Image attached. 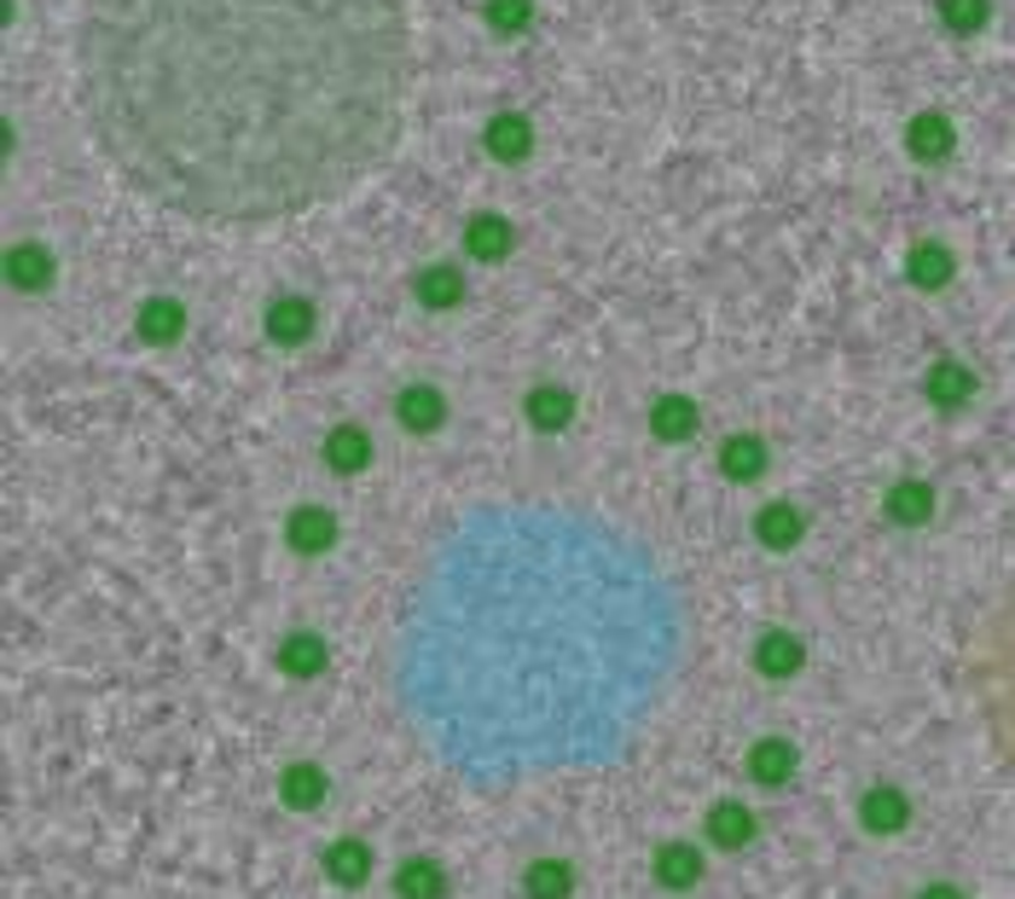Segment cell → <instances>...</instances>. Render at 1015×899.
Returning <instances> with one entry per match:
<instances>
[{
    "mask_svg": "<svg viewBox=\"0 0 1015 899\" xmlns=\"http://www.w3.org/2000/svg\"><path fill=\"white\" fill-rule=\"evenodd\" d=\"M406 0H81L76 105L111 175L203 227L349 198L406 122Z\"/></svg>",
    "mask_w": 1015,
    "mask_h": 899,
    "instance_id": "6da1fadb",
    "label": "cell"
},
{
    "mask_svg": "<svg viewBox=\"0 0 1015 899\" xmlns=\"http://www.w3.org/2000/svg\"><path fill=\"white\" fill-rule=\"evenodd\" d=\"M974 703H981L992 754L1015 784V575L1004 581V592L981 616V632H974Z\"/></svg>",
    "mask_w": 1015,
    "mask_h": 899,
    "instance_id": "7a4b0ae2",
    "label": "cell"
},
{
    "mask_svg": "<svg viewBox=\"0 0 1015 899\" xmlns=\"http://www.w3.org/2000/svg\"><path fill=\"white\" fill-rule=\"evenodd\" d=\"M284 546L302 551V558H314V551H331L337 546V517L325 505H296L291 517H284Z\"/></svg>",
    "mask_w": 1015,
    "mask_h": 899,
    "instance_id": "3957f363",
    "label": "cell"
},
{
    "mask_svg": "<svg viewBox=\"0 0 1015 899\" xmlns=\"http://www.w3.org/2000/svg\"><path fill=\"white\" fill-rule=\"evenodd\" d=\"M801 535H807V517L789 499H771V505H760L755 510V540L760 546H771V551H789V546H801Z\"/></svg>",
    "mask_w": 1015,
    "mask_h": 899,
    "instance_id": "277c9868",
    "label": "cell"
},
{
    "mask_svg": "<svg viewBox=\"0 0 1015 899\" xmlns=\"http://www.w3.org/2000/svg\"><path fill=\"white\" fill-rule=\"evenodd\" d=\"M796 743L789 738H760L755 749H748V778L755 784H766V789H778V784H789L796 778Z\"/></svg>",
    "mask_w": 1015,
    "mask_h": 899,
    "instance_id": "5b68a950",
    "label": "cell"
},
{
    "mask_svg": "<svg viewBox=\"0 0 1015 899\" xmlns=\"http://www.w3.org/2000/svg\"><path fill=\"white\" fill-rule=\"evenodd\" d=\"M325 876H331L337 888H365V876H372V847H365L360 835H337V842L325 847Z\"/></svg>",
    "mask_w": 1015,
    "mask_h": 899,
    "instance_id": "8992f818",
    "label": "cell"
},
{
    "mask_svg": "<svg viewBox=\"0 0 1015 899\" xmlns=\"http://www.w3.org/2000/svg\"><path fill=\"white\" fill-rule=\"evenodd\" d=\"M859 819H865V830H877V835H893V830H905V819H911V801L893 784H870L865 795H859Z\"/></svg>",
    "mask_w": 1015,
    "mask_h": 899,
    "instance_id": "52a82bcc",
    "label": "cell"
},
{
    "mask_svg": "<svg viewBox=\"0 0 1015 899\" xmlns=\"http://www.w3.org/2000/svg\"><path fill=\"white\" fill-rule=\"evenodd\" d=\"M708 842L725 847V853H737L755 842V812H748L743 801H714L708 807Z\"/></svg>",
    "mask_w": 1015,
    "mask_h": 899,
    "instance_id": "ba28073f",
    "label": "cell"
},
{
    "mask_svg": "<svg viewBox=\"0 0 1015 899\" xmlns=\"http://www.w3.org/2000/svg\"><path fill=\"white\" fill-rule=\"evenodd\" d=\"M325 662H331V650H325L319 632H284L279 673H291V679H314V673H325Z\"/></svg>",
    "mask_w": 1015,
    "mask_h": 899,
    "instance_id": "9c48e42d",
    "label": "cell"
},
{
    "mask_svg": "<svg viewBox=\"0 0 1015 899\" xmlns=\"http://www.w3.org/2000/svg\"><path fill=\"white\" fill-rule=\"evenodd\" d=\"M807 662V644L796 639V632H766V639L755 644V667L766 673V679H796Z\"/></svg>",
    "mask_w": 1015,
    "mask_h": 899,
    "instance_id": "30bf717a",
    "label": "cell"
},
{
    "mask_svg": "<svg viewBox=\"0 0 1015 899\" xmlns=\"http://www.w3.org/2000/svg\"><path fill=\"white\" fill-rule=\"evenodd\" d=\"M395 413H401V424H406V430L430 436V430H441V418H447V401H441V390H436V383H413V390H401Z\"/></svg>",
    "mask_w": 1015,
    "mask_h": 899,
    "instance_id": "8fae6325",
    "label": "cell"
},
{
    "mask_svg": "<svg viewBox=\"0 0 1015 899\" xmlns=\"http://www.w3.org/2000/svg\"><path fill=\"white\" fill-rule=\"evenodd\" d=\"M268 337H273V342H284V349L308 342V337H314V302H302V296H279L273 308H268Z\"/></svg>",
    "mask_w": 1015,
    "mask_h": 899,
    "instance_id": "7c38bea8",
    "label": "cell"
},
{
    "mask_svg": "<svg viewBox=\"0 0 1015 899\" xmlns=\"http://www.w3.org/2000/svg\"><path fill=\"white\" fill-rule=\"evenodd\" d=\"M325 464H331L337 476H354V470L372 464V441H365L360 424H337V430L325 436Z\"/></svg>",
    "mask_w": 1015,
    "mask_h": 899,
    "instance_id": "4fadbf2b",
    "label": "cell"
},
{
    "mask_svg": "<svg viewBox=\"0 0 1015 899\" xmlns=\"http://www.w3.org/2000/svg\"><path fill=\"white\" fill-rule=\"evenodd\" d=\"M325 772L314 766V761H296V766H284V778H279V795H284V807L291 812H314L319 801H325Z\"/></svg>",
    "mask_w": 1015,
    "mask_h": 899,
    "instance_id": "5bb4252c",
    "label": "cell"
},
{
    "mask_svg": "<svg viewBox=\"0 0 1015 899\" xmlns=\"http://www.w3.org/2000/svg\"><path fill=\"white\" fill-rule=\"evenodd\" d=\"M656 883L662 888H697L702 883V853L690 842H662L656 847Z\"/></svg>",
    "mask_w": 1015,
    "mask_h": 899,
    "instance_id": "9a60e30c",
    "label": "cell"
},
{
    "mask_svg": "<svg viewBox=\"0 0 1015 899\" xmlns=\"http://www.w3.org/2000/svg\"><path fill=\"white\" fill-rule=\"evenodd\" d=\"M650 430H656V441H690L697 436V406L685 395H662L650 406Z\"/></svg>",
    "mask_w": 1015,
    "mask_h": 899,
    "instance_id": "2e32d148",
    "label": "cell"
},
{
    "mask_svg": "<svg viewBox=\"0 0 1015 899\" xmlns=\"http://www.w3.org/2000/svg\"><path fill=\"white\" fill-rule=\"evenodd\" d=\"M888 517L900 528H917L934 517V487L928 482H893L888 487Z\"/></svg>",
    "mask_w": 1015,
    "mask_h": 899,
    "instance_id": "e0dca14e",
    "label": "cell"
},
{
    "mask_svg": "<svg viewBox=\"0 0 1015 899\" xmlns=\"http://www.w3.org/2000/svg\"><path fill=\"white\" fill-rule=\"evenodd\" d=\"M720 470H725L731 482H755L760 470H766V441L760 436H731L720 447Z\"/></svg>",
    "mask_w": 1015,
    "mask_h": 899,
    "instance_id": "ac0fdd59",
    "label": "cell"
},
{
    "mask_svg": "<svg viewBox=\"0 0 1015 899\" xmlns=\"http://www.w3.org/2000/svg\"><path fill=\"white\" fill-rule=\"evenodd\" d=\"M395 894L401 899H447V870L436 859H406L395 876Z\"/></svg>",
    "mask_w": 1015,
    "mask_h": 899,
    "instance_id": "d6986e66",
    "label": "cell"
},
{
    "mask_svg": "<svg viewBox=\"0 0 1015 899\" xmlns=\"http://www.w3.org/2000/svg\"><path fill=\"white\" fill-rule=\"evenodd\" d=\"M464 250H471L476 261H499L505 250H511V221H499V215H476L471 227H464Z\"/></svg>",
    "mask_w": 1015,
    "mask_h": 899,
    "instance_id": "ffe728a7",
    "label": "cell"
},
{
    "mask_svg": "<svg viewBox=\"0 0 1015 899\" xmlns=\"http://www.w3.org/2000/svg\"><path fill=\"white\" fill-rule=\"evenodd\" d=\"M923 390H928V401H934V406H963V401L974 395V378L963 372L958 360H940V366L928 372Z\"/></svg>",
    "mask_w": 1015,
    "mask_h": 899,
    "instance_id": "44dd1931",
    "label": "cell"
},
{
    "mask_svg": "<svg viewBox=\"0 0 1015 899\" xmlns=\"http://www.w3.org/2000/svg\"><path fill=\"white\" fill-rule=\"evenodd\" d=\"M180 325H187V308L169 302V296H151L146 308H139V337H146V342H174Z\"/></svg>",
    "mask_w": 1015,
    "mask_h": 899,
    "instance_id": "7402d4cb",
    "label": "cell"
},
{
    "mask_svg": "<svg viewBox=\"0 0 1015 899\" xmlns=\"http://www.w3.org/2000/svg\"><path fill=\"white\" fill-rule=\"evenodd\" d=\"M528 146H534V128H528L522 116H494V122H487V151H494V157L517 162V157H528Z\"/></svg>",
    "mask_w": 1015,
    "mask_h": 899,
    "instance_id": "603a6c76",
    "label": "cell"
},
{
    "mask_svg": "<svg viewBox=\"0 0 1015 899\" xmlns=\"http://www.w3.org/2000/svg\"><path fill=\"white\" fill-rule=\"evenodd\" d=\"M568 418H575V395L568 390H534L528 395V424H534V430H568Z\"/></svg>",
    "mask_w": 1015,
    "mask_h": 899,
    "instance_id": "cb8c5ba5",
    "label": "cell"
},
{
    "mask_svg": "<svg viewBox=\"0 0 1015 899\" xmlns=\"http://www.w3.org/2000/svg\"><path fill=\"white\" fill-rule=\"evenodd\" d=\"M464 296V279L459 268H447V261H436V268L418 273V302L424 308H453V302Z\"/></svg>",
    "mask_w": 1015,
    "mask_h": 899,
    "instance_id": "d4e9b609",
    "label": "cell"
},
{
    "mask_svg": "<svg viewBox=\"0 0 1015 899\" xmlns=\"http://www.w3.org/2000/svg\"><path fill=\"white\" fill-rule=\"evenodd\" d=\"M7 268H12V284H18V291H41V284L53 279V256L41 250V244H18V250L7 256Z\"/></svg>",
    "mask_w": 1015,
    "mask_h": 899,
    "instance_id": "484cf974",
    "label": "cell"
},
{
    "mask_svg": "<svg viewBox=\"0 0 1015 899\" xmlns=\"http://www.w3.org/2000/svg\"><path fill=\"white\" fill-rule=\"evenodd\" d=\"M568 894H575V870H568L563 859L528 865V899H568Z\"/></svg>",
    "mask_w": 1015,
    "mask_h": 899,
    "instance_id": "4316f807",
    "label": "cell"
},
{
    "mask_svg": "<svg viewBox=\"0 0 1015 899\" xmlns=\"http://www.w3.org/2000/svg\"><path fill=\"white\" fill-rule=\"evenodd\" d=\"M911 151H917V157H946L951 151V122L946 116H917V122H911Z\"/></svg>",
    "mask_w": 1015,
    "mask_h": 899,
    "instance_id": "83f0119b",
    "label": "cell"
},
{
    "mask_svg": "<svg viewBox=\"0 0 1015 899\" xmlns=\"http://www.w3.org/2000/svg\"><path fill=\"white\" fill-rule=\"evenodd\" d=\"M911 279L928 284V291H934V284H946L951 279V256L940 250V244H923V250L911 256Z\"/></svg>",
    "mask_w": 1015,
    "mask_h": 899,
    "instance_id": "f1b7e54d",
    "label": "cell"
},
{
    "mask_svg": "<svg viewBox=\"0 0 1015 899\" xmlns=\"http://www.w3.org/2000/svg\"><path fill=\"white\" fill-rule=\"evenodd\" d=\"M528 18H534V7H528V0H487V24H494L499 35H517Z\"/></svg>",
    "mask_w": 1015,
    "mask_h": 899,
    "instance_id": "f546056e",
    "label": "cell"
},
{
    "mask_svg": "<svg viewBox=\"0 0 1015 899\" xmlns=\"http://www.w3.org/2000/svg\"><path fill=\"white\" fill-rule=\"evenodd\" d=\"M940 18H946V24L958 30V35H974V30L986 24V0H946Z\"/></svg>",
    "mask_w": 1015,
    "mask_h": 899,
    "instance_id": "4dcf8cb0",
    "label": "cell"
},
{
    "mask_svg": "<svg viewBox=\"0 0 1015 899\" xmlns=\"http://www.w3.org/2000/svg\"><path fill=\"white\" fill-rule=\"evenodd\" d=\"M917 899H963V894H958V888H946V883H934V888H923Z\"/></svg>",
    "mask_w": 1015,
    "mask_h": 899,
    "instance_id": "1f68e13d",
    "label": "cell"
}]
</instances>
